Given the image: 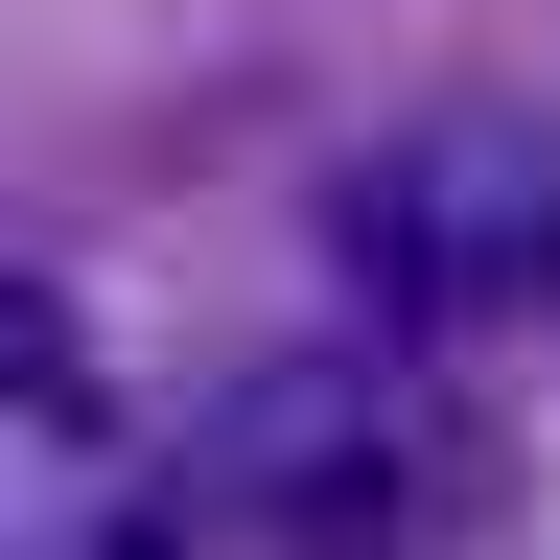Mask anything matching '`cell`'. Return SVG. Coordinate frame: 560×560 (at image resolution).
Here are the masks:
<instances>
[{
  "label": "cell",
  "mask_w": 560,
  "mask_h": 560,
  "mask_svg": "<svg viewBox=\"0 0 560 560\" xmlns=\"http://www.w3.org/2000/svg\"><path fill=\"white\" fill-rule=\"evenodd\" d=\"M327 257H350L374 327H490V304H537V280H560V140L467 117V140H420V164H350V187H327Z\"/></svg>",
  "instance_id": "7a4b0ae2"
},
{
  "label": "cell",
  "mask_w": 560,
  "mask_h": 560,
  "mask_svg": "<svg viewBox=\"0 0 560 560\" xmlns=\"http://www.w3.org/2000/svg\"><path fill=\"white\" fill-rule=\"evenodd\" d=\"M210 514L304 537V560H420V537L490 514V467L374 374V350H280V374H234V420H210Z\"/></svg>",
  "instance_id": "6da1fadb"
},
{
  "label": "cell",
  "mask_w": 560,
  "mask_h": 560,
  "mask_svg": "<svg viewBox=\"0 0 560 560\" xmlns=\"http://www.w3.org/2000/svg\"><path fill=\"white\" fill-rule=\"evenodd\" d=\"M0 397H24V420H94V350H70L47 280H0Z\"/></svg>",
  "instance_id": "3957f363"
}]
</instances>
